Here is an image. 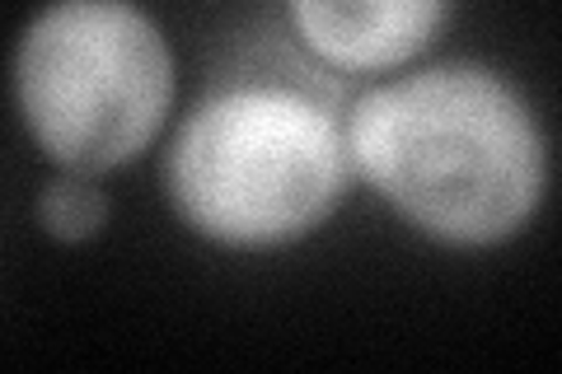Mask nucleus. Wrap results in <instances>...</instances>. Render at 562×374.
Listing matches in <instances>:
<instances>
[{
  "label": "nucleus",
  "mask_w": 562,
  "mask_h": 374,
  "mask_svg": "<svg viewBox=\"0 0 562 374\" xmlns=\"http://www.w3.org/2000/svg\"><path fill=\"white\" fill-rule=\"evenodd\" d=\"M155 183L169 220L211 253L305 248L357 197L347 84L262 24L183 94L155 150Z\"/></svg>",
  "instance_id": "f257e3e1"
},
{
  "label": "nucleus",
  "mask_w": 562,
  "mask_h": 374,
  "mask_svg": "<svg viewBox=\"0 0 562 374\" xmlns=\"http://www.w3.org/2000/svg\"><path fill=\"white\" fill-rule=\"evenodd\" d=\"M357 192L441 253H502L553 197V132L535 89L479 52L347 89Z\"/></svg>",
  "instance_id": "f03ea898"
},
{
  "label": "nucleus",
  "mask_w": 562,
  "mask_h": 374,
  "mask_svg": "<svg viewBox=\"0 0 562 374\" xmlns=\"http://www.w3.org/2000/svg\"><path fill=\"white\" fill-rule=\"evenodd\" d=\"M5 94L43 169L113 183L155 159L188 76L150 0H38L14 29Z\"/></svg>",
  "instance_id": "7ed1b4c3"
},
{
  "label": "nucleus",
  "mask_w": 562,
  "mask_h": 374,
  "mask_svg": "<svg viewBox=\"0 0 562 374\" xmlns=\"http://www.w3.org/2000/svg\"><path fill=\"white\" fill-rule=\"evenodd\" d=\"M460 0H277V29L338 84H371L427 61L454 29Z\"/></svg>",
  "instance_id": "20e7f679"
},
{
  "label": "nucleus",
  "mask_w": 562,
  "mask_h": 374,
  "mask_svg": "<svg viewBox=\"0 0 562 374\" xmlns=\"http://www.w3.org/2000/svg\"><path fill=\"white\" fill-rule=\"evenodd\" d=\"M113 216H117V202H113L109 178L47 169L43 183L33 188V225L57 248H85L103 239L113 229Z\"/></svg>",
  "instance_id": "39448f33"
}]
</instances>
